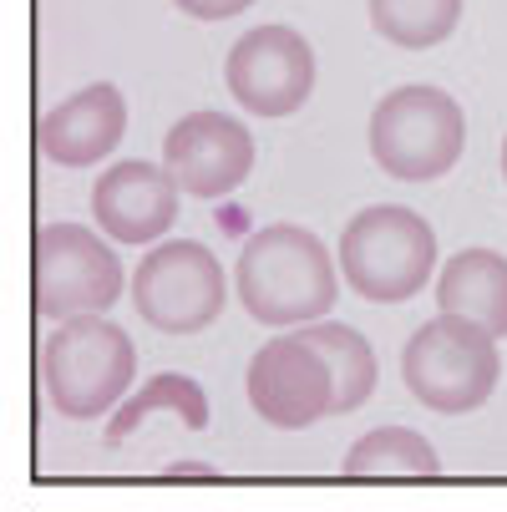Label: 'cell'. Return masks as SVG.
Wrapping results in <instances>:
<instances>
[{
    "mask_svg": "<svg viewBox=\"0 0 507 512\" xmlns=\"http://www.w3.org/2000/svg\"><path fill=\"white\" fill-rule=\"evenodd\" d=\"M163 163L193 198H229L254 173V137L229 112H188L163 137Z\"/></svg>",
    "mask_w": 507,
    "mask_h": 512,
    "instance_id": "10",
    "label": "cell"
},
{
    "mask_svg": "<svg viewBox=\"0 0 507 512\" xmlns=\"http://www.w3.org/2000/svg\"><path fill=\"white\" fill-rule=\"evenodd\" d=\"M229 279L198 239H163L132 269V305L163 335H198L224 315Z\"/></svg>",
    "mask_w": 507,
    "mask_h": 512,
    "instance_id": "7",
    "label": "cell"
},
{
    "mask_svg": "<svg viewBox=\"0 0 507 512\" xmlns=\"http://www.w3.org/2000/svg\"><path fill=\"white\" fill-rule=\"evenodd\" d=\"M173 6L193 21H229V16H244L254 0H173Z\"/></svg>",
    "mask_w": 507,
    "mask_h": 512,
    "instance_id": "18",
    "label": "cell"
},
{
    "mask_svg": "<svg viewBox=\"0 0 507 512\" xmlns=\"http://www.w3.org/2000/svg\"><path fill=\"white\" fill-rule=\"evenodd\" d=\"M234 289L249 320L269 330L315 325L335 310L340 295V264L325 244L300 224H269L239 249Z\"/></svg>",
    "mask_w": 507,
    "mask_h": 512,
    "instance_id": "1",
    "label": "cell"
},
{
    "mask_svg": "<svg viewBox=\"0 0 507 512\" xmlns=\"http://www.w3.org/2000/svg\"><path fill=\"white\" fill-rule=\"evenodd\" d=\"M122 132H127L122 87L92 82L41 117V158L56 168H92L122 148Z\"/></svg>",
    "mask_w": 507,
    "mask_h": 512,
    "instance_id": "12",
    "label": "cell"
},
{
    "mask_svg": "<svg viewBox=\"0 0 507 512\" xmlns=\"http://www.w3.org/2000/svg\"><path fill=\"white\" fill-rule=\"evenodd\" d=\"M41 376L46 396L66 421H92L117 411L132 396L137 376V345L122 325L102 315L61 320L51 340L41 345Z\"/></svg>",
    "mask_w": 507,
    "mask_h": 512,
    "instance_id": "2",
    "label": "cell"
},
{
    "mask_svg": "<svg viewBox=\"0 0 507 512\" xmlns=\"http://www.w3.org/2000/svg\"><path fill=\"white\" fill-rule=\"evenodd\" d=\"M224 472L219 467H208V462H173L163 467V482H219Z\"/></svg>",
    "mask_w": 507,
    "mask_h": 512,
    "instance_id": "19",
    "label": "cell"
},
{
    "mask_svg": "<svg viewBox=\"0 0 507 512\" xmlns=\"http://www.w3.org/2000/svg\"><path fill=\"white\" fill-rule=\"evenodd\" d=\"M249 406L274 431H305L335 416V376L330 360L310 345V335H274L249 360Z\"/></svg>",
    "mask_w": 507,
    "mask_h": 512,
    "instance_id": "8",
    "label": "cell"
},
{
    "mask_svg": "<svg viewBox=\"0 0 507 512\" xmlns=\"http://www.w3.org/2000/svg\"><path fill=\"white\" fill-rule=\"evenodd\" d=\"M229 97L254 117H289L315 92V46L295 26H254L224 66Z\"/></svg>",
    "mask_w": 507,
    "mask_h": 512,
    "instance_id": "9",
    "label": "cell"
},
{
    "mask_svg": "<svg viewBox=\"0 0 507 512\" xmlns=\"http://www.w3.org/2000/svg\"><path fill=\"white\" fill-rule=\"evenodd\" d=\"M462 21V0H371V26L401 51L442 46Z\"/></svg>",
    "mask_w": 507,
    "mask_h": 512,
    "instance_id": "17",
    "label": "cell"
},
{
    "mask_svg": "<svg viewBox=\"0 0 507 512\" xmlns=\"http://www.w3.org/2000/svg\"><path fill=\"white\" fill-rule=\"evenodd\" d=\"M502 178H507V137H502Z\"/></svg>",
    "mask_w": 507,
    "mask_h": 512,
    "instance_id": "20",
    "label": "cell"
},
{
    "mask_svg": "<svg viewBox=\"0 0 507 512\" xmlns=\"http://www.w3.org/2000/svg\"><path fill=\"white\" fill-rule=\"evenodd\" d=\"M310 335V345L330 360V376H335V416L345 411H360L371 396H376V376H381V365H376V350L371 340L340 325V320H315V325H300Z\"/></svg>",
    "mask_w": 507,
    "mask_h": 512,
    "instance_id": "15",
    "label": "cell"
},
{
    "mask_svg": "<svg viewBox=\"0 0 507 512\" xmlns=\"http://www.w3.org/2000/svg\"><path fill=\"white\" fill-rule=\"evenodd\" d=\"M340 274L360 300L401 305L437 279V234L401 203L360 208L340 234Z\"/></svg>",
    "mask_w": 507,
    "mask_h": 512,
    "instance_id": "3",
    "label": "cell"
},
{
    "mask_svg": "<svg viewBox=\"0 0 507 512\" xmlns=\"http://www.w3.org/2000/svg\"><path fill=\"white\" fill-rule=\"evenodd\" d=\"M31 300L46 320L107 315L122 300V259L107 234L82 224H41L31 254Z\"/></svg>",
    "mask_w": 507,
    "mask_h": 512,
    "instance_id": "6",
    "label": "cell"
},
{
    "mask_svg": "<svg viewBox=\"0 0 507 512\" xmlns=\"http://www.w3.org/2000/svg\"><path fill=\"white\" fill-rule=\"evenodd\" d=\"M183 188L168 173V163L127 158L112 163L92 188V218L112 244H158L178 224Z\"/></svg>",
    "mask_w": 507,
    "mask_h": 512,
    "instance_id": "11",
    "label": "cell"
},
{
    "mask_svg": "<svg viewBox=\"0 0 507 512\" xmlns=\"http://www.w3.org/2000/svg\"><path fill=\"white\" fill-rule=\"evenodd\" d=\"M345 482H437L442 457L411 426H376L345 452Z\"/></svg>",
    "mask_w": 507,
    "mask_h": 512,
    "instance_id": "14",
    "label": "cell"
},
{
    "mask_svg": "<svg viewBox=\"0 0 507 512\" xmlns=\"http://www.w3.org/2000/svg\"><path fill=\"white\" fill-rule=\"evenodd\" d=\"M467 117L442 87H396L371 112V158L401 183H431L457 168Z\"/></svg>",
    "mask_w": 507,
    "mask_h": 512,
    "instance_id": "5",
    "label": "cell"
},
{
    "mask_svg": "<svg viewBox=\"0 0 507 512\" xmlns=\"http://www.w3.org/2000/svg\"><path fill=\"white\" fill-rule=\"evenodd\" d=\"M153 411H178V421H183L188 431H203V426H208V396H203V386H198L193 376H173V371H168V376H153L148 386H137V391L112 411V421H107V447H122Z\"/></svg>",
    "mask_w": 507,
    "mask_h": 512,
    "instance_id": "16",
    "label": "cell"
},
{
    "mask_svg": "<svg viewBox=\"0 0 507 512\" xmlns=\"http://www.w3.org/2000/svg\"><path fill=\"white\" fill-rule=\"evenodd\" d=\"M437 310L502 340L507 335V254L497 249L452 254L437 269Z\"/></svg>",
    "mask_w": 507,
    "mask_h": 512,
    "instance_id": "13",
    "label": "cell"
},
{
    "mask_svg": "<svg viewBox=\"0 0 507 512\" xmlns=\"http://www.w3.org/2000/svg\"><path fill=\"white\" fill-rule=\"evenodd\" d=\"M401 381L406 391L437 416H467L487 406V396L502 381V355L497 340L467 320L437 315L426 320L406 350H401Z\"/></svg>",
    "mask_w": 507,
    "mask_h": 512,
    "instance_id": "4",
    "label": "cell"
}]
</instances>
